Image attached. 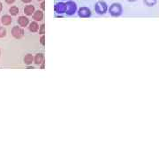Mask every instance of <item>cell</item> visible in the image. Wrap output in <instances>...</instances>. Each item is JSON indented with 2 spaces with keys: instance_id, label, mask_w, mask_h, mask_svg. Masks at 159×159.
<instances>
[{
  "instance_id": "2",
  "label": "cell",
  "mask_w": 159,
  "mask_h": 159,
  "mask_svg": "<svg viewBox=\"0 0 159 159\" xmlns=\"http://www.w3.org/2000/svg\"><path fill=\"white\" fill-rule=\"evenodd\" d=\"M108 5L106 4V2L105 1H103V0H99V1H97V3H96V5H95V11L97 12V14H99V15H103V14H105L107 11H108Z\"/></svg>"
},
{
  "instance_id": "18",
  "label": "cell",
  "mask_w": 159,
  "mask_h": 159,
  "mask_svg": "<svg viewBox=\"0 0 159 159\" xmlns=\"http://www.w3.org/2000/svg\"><path fill=\"white\" fill-rule=\"evenodd\" d=\"M40 43H41V44L43 46L45 45V36H44V34H43V35L41 36V38H40Z\"/></svg>"
},
{
  "instance_id": "10",
  "label": "cell",
  "mask_w": 159,
  "mask_h": 159,
  "mask_svg": "<svg viewBox=\"0 0 159 159\" xmlns=\"http://www.w3.org/2000/svg\"><path fill=\"white\" fill-rule=\"evenodd\" d=\"M33 19L35 21H41L43 19V12L39 10L35 11L33 14Z\"/></svg>"
},
{
  "instance_id": "16",
  "label": "cell",
  "mask_w": 159,
  "mask_h": 159,
  "mask_svg": "<svg viewBox=\"0 0 159 159\" xmlns=\"http://www.w3.org/2000/svg\"><path fill=\"white\" fill-rule=\"evenodd\" d=\"M6 35V29L3 27H0V38L5 37Z\"/></svg>"
},
{
  "instance_id": "4",
  "label": "cell",
  "mask_w": 159,
  "mask_h": 159,
  "mask_svg": "<svg viewBox=\"0 0 159 159\" xmlns=\"http://www.w3.org/2000/svg\"><path fill=\"white\" fill-rule=\"evenodd\" d=\"M11 34L14 38H17V39H20L23 37L24 35V29L22 28H20V27H13L12 29H11Z\"/></svg>"
},
{
  "instance_id": "12",
  "label": "cell",
  "mask_w": 159,
  "mask_h": 159,
  "mask_svg": "<svg viewBox=\"0 0 159 159\" xmlns=\"http://www.w3.org/2000/svg\"><path fill=\"white\" fill-rule=\"evenodd\" d=\"M29 29L30 32H37L38 31V29H39V25L37 24L36 21H33V22H31L29 24Z\"/></svg>"
},
{
  "instance_id": "24",
  "label": "cell",
  "mask_w": 159,
  "mask_h": 159,
  "mask_svg": "<svg viewBox=\"0 0 159 159\" xmlns=\"http://www.w3.org/2000/svg\"><path fill=\"white\" fill-rule=\"evenodd\" d=\"M37 1H43V0H37Z\"/></svg>"
},
{
  "instance_id": "13",
  "label": "cell",
  "mask_w": 159,
  "mask_h": 159,
  "mask_svg": "<svg viewBox=\"0 0 159 159\" xmlns=\"http://www.w3.org/2000/svg\"><path fill=\"white\" fill-rule=\"evenodd\" d=\"M34 61V57H33V55H31V54H27L25 57H24V63L26 64V65H31L32 63Z\"/></svg>"
},
{
  "instance_id": "9",
  "label": "cell",
  "mask_w": 159,
  "mask_h": 159,
  "mask_svg": "<svg viewBox=\"0 0 159 159\" xmlns=\"http://www.w3.org/2000/svg\"><path fill=\"white\" fill-rule=\"evenodd\" d=\"M24 12H25V14H26V15H28V16H30V15L34 14V6H32V5L26 6H25V8H24Z\"/></svg>"
},
{
  "instance_id": "19",
  "label": "cell",
  "mask_w": 159,
  "mask_h": 159,
  "mask_svg": "<svg viewBox=\"0 0 159 159\" xmlns=\"http://www.w3.org/2000/svg\"><path fill=\"white\" fill-rule=\"evenodd\" d=\"M41 8H42V10H43V11H44V10H45V3H44V1H43V2H42V4H41Z\"/></svg>"
},
{
  "instance_id": "11",
  "label": "cell",
  "mask_w": 159,
  "mask_h": 159,
  "mask_svg": "<svg viewBox=\"0 0 159 159\" xmlns=\"http://www.w3.org/2000/svg\"><path fill=\"white\" fill-rule=\"evenodd\" d=\"M1 21H2L4 26H9L12 21V19L10 15H4L1 19Z\"/></svg>"
},
{
  "instance_id": "5",
  "label": "cell",
  "mask_w": 159,
  "mask_h": 159,
  "mask_svg": "<svg viewBox=\"0 0 159 159\" xmlns=\"http://www.w3.org/2000/svg\"><path fill=\"white\" fill-rule=\"evenodd\" d=\"M92 14L90 9L83 6V7H80L79 10H78V15L80 18H89Z\"/></svg>"
},
{
  "instance_id": "20",
  "label": "cell",
  "mask_w": 159,
  "mask_h": 159,
  "mask_svg": "<svg viewBox=\"0 0 159 159\" xmlns=\"http://www.w3.org/2000/svg\"><path fill=\"white\" fill-rule=\"evenodd\" d=\"M5 1H6V3H7V4H9V5H11V4H12V3H13V2H14L15 0H5Z\"/></svg>"
},
{
  "instance_id": "23",
  "label": "cell",
  "mask_w": 159,
  "mask_h": 159,
  "mask_svg": "<svg viewBox=\"0 0 159 159\" xmlns=\"http://www.w3.org/2000/svg\"><path fill=\"white\" fill-rule=\"evenodd\" d=\"M128 2H135V1H137V0H127Z\"/></svg>"
},
{
  "instance_id": "7",
  "label": "cell",
  "mask_w": 159,
  "mask_h": 159,
  "mask_svg": "<svg viewBox=\"0 0 159 159\" xmlns=\"http://www.w3.org/2000/svg\"><path fill=\"white\" fill-rule=\"evenodd\" d=\"M18 23H19V25L20 27L25 28V27H27L29 25V20L27 17H25V16H20V17H19V19H18Z\"/></svg>"
},
{
  "instance_id": "17",
  "label": "cell",
  "mask_w": 159,
  "mask_h": 159,
  "mask_svg": "<svg viewBox=\"0 0 159 159\" xmlns=\"http://www.w3.org/2000/svg\"><path fill=\"white\" fill-rule=\"evenodd\" d=\"M39 34H45V25H44V24H42V25L40 26Z\"/></svg>"
},
{
  "instance_id": "25",
  "label": "cell",
  "mask_w": 159,
  "mask_h": 159,
  "mask_svg": "<svg viewBox=\"0 0 159 159\" xmlns=\"http://www.w3.org/2000/svg\"><path fill=\"white\" fill-rule=\"evenodd\" d=\"M61 1H67V0H61Z\"/></svg>"
},
{
  "instance_id": "1",
  "label": "cell",
  "mask_w": 159,
  "mask_h": 159,
  "mask_svg": "<svg viewBox=\"0 0 159 159\" xmlns=\"http://www.w3.org/2000/svg\"><path fill=\"white\" fill-rule=\"evenodd\" d=\"M108 11L112 17H119L123 12V7L119 3H113L110 6Z\"/></svg>"
},
{
  "instance_id": "21",
  "label": "cell",
  "mask_w": 159,
  "mask_h": 159,
  "mask_svg": "<svg viewBox=\"0 0 159 159\" xmlns=\"http://www.w3.org/2000/svg\"><path fill=\"white\" fill-rule=\"evenodd\" d=\"M32 0H22L23 3H25V4H29V3H30Z\"/></svg>"
},
{
  "instance_id": "14",
  "label": "cell",
  "mask_w": 159,
  "mask_h": 159,
  "mask_svg": "<svg viewBox=\"0 0 159 159\" xmlns=\"http://www.w3.org/2000/svg\"><path fill=\"white\" fill-rule=\"evenodd\" d=\"M9 12L11 13V15H12V16H16L19 13V8L15 6H11V8L9 9Z\"/></svg>"
},
{
  "instance_id": "15",
  "label": "cell",
  "mask_w": 159,
  "mask_h": 159,
  "mask_svg": "<svg viewBox=\"0 0 159 159\" xmlns=\"http://www.w3.org/2000/svg\"><path fill=\"white\" fill-rule=\"evenodd\" d=\"M143 2H144V4L147 6L152 7V6H154L157 4V0H143Z\"/></svg>"
},
{
  "instance_id": "22",
  "label": "cell",
  "mask_w": 159,
  "mask_h": 159,
  "mask_svg": "<svg viewBox=\"0 0 159 159\" xmlns=\"http://www.w3.org/2000/svg\"><path fill=\"white\" fill-rule=\"evenodd\" d=\"M2 10H3V5H2V3L0 2V12L2 11Z\"/></svg>"
},
{
  "instance_id": "8",
  "label": "cell",
  "mask_w": 159,
  "mask_h": 159,
  "mask_svg": "<svg viewBox=\"0 0 159 159\" xmlns=\"http://www.w3.org/2000/svg\"><path fill=\"white\" fill-rule=\"evenodd\" d=\"M34 63L36 65H43L44 64V55L42 53L36 54V56L34 57Z\"/></svg>"
},
{
  "instance_id": "3",
  "label": "cell",
  "mask_w": 159,
  "mask_h": 159,
  "mask_svg": "<svg viewBox=\"0 0 159 159\" xmlns=\"http://www.w3.org/2000/svg\"><path fill=\"white\" fill-rule=\"evenodd\" d=\"M77 11V4L72 1V0H67L66 3V14L68 16H72Z\"/></svg>"
},
{
  "instance_id": "6",
  "label": "cell",
  "mask_w": 159,
  "mask_h": 159,
  "mask_svg": "<svg viewBox=\"0 0 159 159\" xmlns=\"http://www.w3.org/2000/svg\"><path fill=\"white\" fill-rule=\"evenodd\" d=\"M54 10L56 13L60 14V15L63 13H66V3H63V2L57 3L54 6Z\"/></svg>"
}]
</instances>
